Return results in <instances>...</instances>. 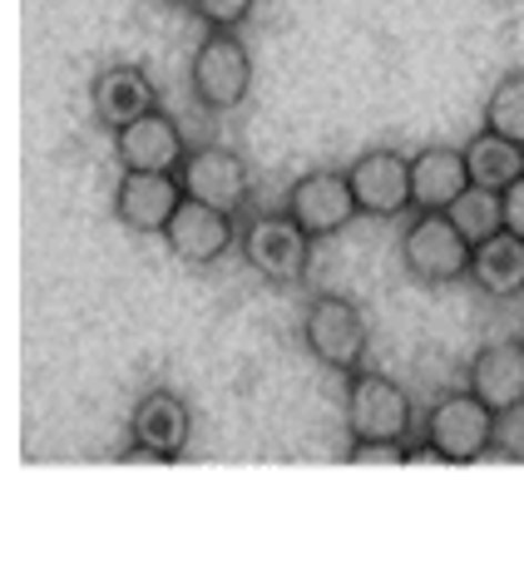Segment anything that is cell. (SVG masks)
I'll return each mask as SVG.
<instances>
[{
    "mask_svg": "<svg viewBox=\"0 0 524 569\" xmlns=\"http://www.w3.org/2000/svg\"><path fill=\"white\" fill-rule=\"evenodd\" d=\"M312 248H316V238L288 208H278V213H248L243 233H238V258L268 288H302L312 272Z\"/></svg>",
    "mask_w": 524,
    "mask_h": 569,
    "instance_id": "obj_1",
    "label": "cell"
},
{
    "mask_svg": "<svg viewBox=\"0 0 524 569\" xmlns=\"http://www.w3.org/2000/svg\"><path fill=\"white\" fill-rule=\"evenodd\" d=\"M401 268L406 278H416L421 288H451V282H471V258H475V243L451 223V213H416L406 218L401 228Z\"/></svg>",
    "mask_w": 524,
    "mask_h": 569,
    "instance_id": "obj_2",
    "label": "cell"
},
{
    "mask_svg": "<svg viewBox=\"0 0 524 569\" xmlns=\"http://www.w3.org/2000/svg\"><path fill=\"white\" fill-rule=\"evenodd\" d=\"M342 416H346V436H352V441H411V436L421 431L406 387L391 381L386 371H376V367L346 371Z\"/></svg>",
    "mask_w": 524,
    "mask_h": 569,
    "instance_id": "obj_3",
    "label": "cell"
},
{
    "mask_svg": "<svg viewBox=\"0 0 524 569\" xmlns=\"http://www.w3.org/2000/svg\"><path fill=\"white\" fill-rule=\"evenodd\" d=\"M495 431H500V416L490 411L471 387L435 397L431 407H425V416H421V436L451 466H471V461L495 456Z\"/></svg>",
    "mask_w": 524,
    "mask_h": 569,
    "instance_id": "obj_4",
    "label": "cell"
},
{
    "mask_svg": "<svg viewBox=\"0 0 524 569\" xmlns=\"http://www.w3.org/2000/svg\"><path fill=\"white\" fill-rule=\"evenodd\" d=\"M189 90L209 114H228L253 90V50L243 30H209L189 60Z\"/></svg>",
    "mask_w": 524,
    "mask_h": 569,
    "instance_id": "obj_5",
    "label": "cell"
},
{
    "mask_svg": "<svg viewBox=\"0 0 524 569\" xmlns=\"http://www.w3.org/2000/svg\"><path fill=\"white\" fill-rule=\"evenodd\" d=\"M366 342H371L366 312L352 298H342V292H316L308 308H302V347L326 371H342L346 377V371L366 367Z\"/></svg>",
    "mask_w": 524,
    "mask_h": 569,
    "instance_id": "obj_6",
    "label": "cell"
},
{
    "mask_svg": "<svg viewBox=\"0 0 524 569\" xmlns=\"http://www.w3.org/2000/svg\"><path fill=\"white\" fill-rule=\"evenodd\" d=\"M193 441V411L179 391L149 387L129 411V451L124 461H179Z\"/></svg>",
    "mask_w": 524,
    "mask_h": 569,
    "instance_id": "obj_7",
    "label": "cell"
},
{
    "mask_svg": "<svg viewBox=\"0 0 524 569\" xmlns=\"http://www.w3.org/2000/svg\"><path fill=\"white\" fill-rule=\"evenodd\" d=\"M282 208L308 228L316 243H322V238H336L346 223H356V213H362L346 169H332V163H316V169L298 173L292 189H288V199H282Z\"/></svg>",
    "mask_w": 524,
    "mask_h": 569,
    "instance_id": "obj_8",
    "label": "cell"
},
{
    "mask_svg": "<svg viewBox=\"0 0 524 569\" xmlns=\"http://www.w3.org/2000/svg\"><path fill=\"white\" fill-rule=\"evenodd\" d=\"M238 233H243L238 213L183 193L179 213H173L169 228H163V243H169V253L179 258L183 268H213V262H223L238 248Z\"/></svg>",
    "mask_w": 524,
    "mask_h": 569,
    "instance_id": "obj_9",
    "label": "cell"
},
{
    "mask_svg": "<svg viewBox=\"0 0 524 569\" xmlns=\"http://www.w3.org/2000/svg\"><path fill=\"white\" fill-rule=\"evenodd\" d=\"M352 193L366 218H411L416 213V193H411V154L401 149H366L346 163Z\"/></svg>",
    "mask_w": 524,
    "mask_h": 569,
    "instance_id": "obj_10",
    "label": "cell"
},
{
    "mask_svg": "<svg viewBox=\"0 0 524 569\" xmlns=\"http://www.w3.org/2000/svg\"><path fill=\"white\" fill-rule=\"evenodd\" d=\"M183 203V183L179 173H154V169H119V183H114V223L129 228L139 238H163L169 218L179 213Z\"/></svg>",
    "mask_w": 524,
    "mask_h": 569,
    "instance_id": "obj_11",
    "label": "cell"
},
{
    "mask_svg": "<svg viewBox=\"0 0 524 569\" xmlns=\"http://www.w3.org/2000/svg\"><path fill=\"white\" fill-rule=\"evenodd\" d=\"M179 183L189 199H203L228 213H243L248 208V189H253V173L238 149L228 144H199L189 149V159L179 163Z\"/></svg>",
    "mask_w": 524,
    "mask_h": 569,
    "instance_id": "obj_12",
    "label": "cell"
},
{
    "mask_svg": "<svg viewBox=\"0 0 524 569\" xmlns=\"http://www.w3.org/2000/svg\"><path fill=\"white\" fill-rule=\"evenodd\" d=\"M109 139H114L119 169H154V173H179V163L189 159V149H193L169 109H149L134 124L114 129Z\"/></svg>",
    "mask_w": 524,
    "mask_h": 569,
    "instance_id": "obj_13",
    "label": "cell"
},
{
    "mask_svg": "<svg viewBox=\"0 0 524 569\" xmlns=\"http://www.w3.org/2000/svg\"><path fill=\"white\" fill-rule=\"evenodd\" d=\"M465 387H471L500 421L524 411V342L520 337H500V342L480 347L471 357V367H465Z\"/></svg>",
    "mask_w": 524,
    "mask_h": 569,
    "instance_id": "obj_14",
    "label": "cell"
},
{
    "mask_svg": "<svg viewBox=\"0 0 524 569\" xmlns=\"http://www.w3.org/2000/svg\"><path fill=\"white\" fill-rule=\"evenodd\" d=\"M149 109H159V84L149 80L144 64H104L90 80V114L104 134L134 124Z\"/></svg>",
    "mask_w": 524,
    "mask_h": 569,
    "instance_id": "obj_15",
    "label": "cell"
},
{
    "mask_svg": "<svg viewBox=\"0 0 524 569\" xmlns=\"http://www.w3.org/2000/svg\"><path fill=\"white\" fill-rule=\"evenodd\" d=\"M471 189V163L461 144H425L411 154V193L425 213H445L461 193Z\"/></svg>",
    "mask_w": 524,
    "mask_h": 569,
    "instance_id": "obj_16",
    "label": "cell"
},
{
    "mask_svg": "<svg viewBox=\"0 0 524 569\" xmlns=\"http://www.w3.org/2000/svg\"><path fill=\"white\" fill-rule=\"evenodd\" d=\"M471 288L490 302H515L524 292V238L520 233H495L475 248L471 258Z\"/></svg>",
    "mask_w": 524,
    "mask_h": 569,
    "instance_id": "obj_17",
    "label": "cell"
},
{
    "mask_svg": "<svg viewBox=\"0 0 524 569\" xmlns=\"http://www.w3.org/2000/svg\"><path fill=\"white\" fill-rule=\"evenodd\" d=\"M461 149H465V163H471V183H480V189H510L524 173V144L495 134V129H485V124H480Z\"/></svg>",
    "mask_w": 524,
    "mask_h": 569,
    "instance_id": "obj_18",
    "label": "cell"
},
{
    "mask_svg": "<svg viewBox=\"0 0 524 569\" xmlns=\"http://www.w3.org/2000/svg\"><path fill=\"white\" fill-rule=\"evenodd\" d=\"M445 213H451V223L461 228L475 248L485 243V238L505 233V203H500V189H480V183H471Z\"/></svg>",
    "mask_w": 524,
    "mask_h": 569,
    "instance_id": "obj_19",
    "label": "cell"
},
{
    "mask_svg": "<svg viewBox=\"0 0 524 569\" xmlns=\"http://www.w3.org/2000/svg\"><path fill=\"white\" fill-rule=\"evenodd\" d=\"M480 124L524 144V70H505L480 104Z\"/></svg>",
    "mask_w": 524,
    "mask_h": 569,
    "instance_id": "obj_20",
    "label": "cell"
},
{
    "mask_svg": "<svg viewBox=\"0 0 524 569\" xmlns=\"http://www.w3.org/2000/svg\"><path fill=\"white\" fill-rule=\"evenodd\" d=\"M253 10H258V0H199L193 16L209 30H243L253 20Z\"/></svg>",
    "mask_w": 524,
    "mask_h": 569,
    "instance_id": "obj_21",
    "label": "cell"
},
{
    "mask_svg": "<svg viewBox=\"0 0 524 569\" xmlns=\"http://www.w3.org/2000/svg\"><path fill=\"white\" fill-rule=\"evenodd\" d=\"M406 451H411V441H352L346 446V461L352 466H386V461L406 466Z\"/></svg>",
    "mask_w": 524,
    "mask_h": 569,
    "instance_id": "obj_22",
    "label": "cell"
},
{
    "mask_svg": "<svg viewBox=\"0 0 524 569\" xmlns=\"http://www.w3.org/2000/svg\"><path fill=\"white\" fill-rule=\"evenodd\" d=\"M500 203H505V228L524 238V173L510 183V189H500Z\"/></svg>",
    "mask_w": 524,
    "mask_h": 569,
    "instance_id": "obj_23",
    "label": "cell"
},
{
    "mask_svg": "<svg viewBox=\"0 0 524 569\" xmlns=\"http://www.w3.org/2000/svg\"><path fill=\"white\" fill-rule=\"evenodd\" d=\"M159 6H169V10H193L199 0H159Z\"/></svg>",
    "mask_w": 524,
    "mask_h": 569,
    "instance_id": "obj_24",
    "label": "cell"
}]
</instances>
